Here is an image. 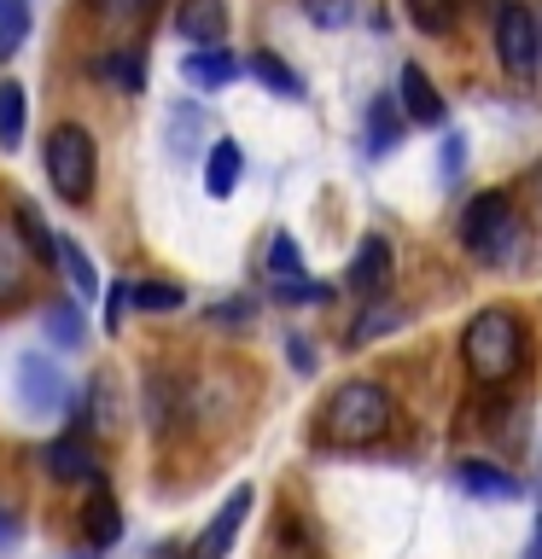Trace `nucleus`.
I'll list each match as a JSON object with an SVG mask.
<instances>
[{
    "instance_id": "nucleus-1",
    "label": "nucleus",
    "mask_w": 542,
    "mask_h": 559,
    "mask_svg": "<svg viewBox=\"0 0 542 559\" xmlns=\"http://www.w3.org/2000/svg\"><path fill=\"white\" fill-rule=\"evenodd\" d=\"M461 361H467V373L479 391H502V384L519 379V367H525V321L502 304L479 309L461 332Z\"/></svg>"
},
{
    "instance_id": "nucleus-2",
    "label": "nucleus",
    "mask_w": 542,
    "mask_h": 559,
    "mask_svg": "<svg viewBox=\"0 0 542 559\" xmlns=\"http://www.w3.org/2000/svg\"><path fill=\"white\" fill-rule=\"evenodd\" d=\"M391 426H397V396L385 391V384H374V379L339 384V391L327 396V408H321V437L339 443V449H367V443H379Z\"/></svg>"
},
{
    "instance_id": "nucleus-3",
    "label": "nucleus",
    "mask_w": 542,
    "mask_h": 559,
    "mask_svg": "<svg viewBox=\"0 0 542 559\" xmlns=\"http://www.w3.org/2000/svg\"><path fill=\"white\" fill-rule=\"evenodd\" d=\"M94 175H99V157H94V134L82 122H59L47 134V181L64 204H87L94 192Z\"/></svg>"
},
{
    "instance_id": "nucleus-4",
    "label": "nucleus",
    "mask_w": 542,
    "mask_h": 559,
    "mask_svg": "<svg viewBox=\"0 0 542 559\" xmlns=\"http://www.w3.org/2000/svg\"><path fill=\"white\" fill-rule=\"evenodd\" d=\"M461 239L479 262H507L519 251V210L507 192H479L461 216Z\"/></svg>"
},
{
    "instance_id": "nucleus-5",
    "label": "nucleus",
    "mask_w": 542,
    "mask_h": 559,
    "mask_svg": "<svg viewBox=\"0 0 542 559\" xmlns=\"http://www.w3.org/2000/svg\"><path fill=\"white\" fill-rule=\"evenodd\" d=\"M496 59L514 82H537L542 70V29L525 0H507V7L496 12Z\"/></svg>"
},
{
    "instance_id": "nucleus-6",
    "label": "nucleus",
    "mask_w": 542,
    "mask_h": 559,
    "mask_svg": "<svg viewBox=\"0 0 542 559\" xmlns=\"http://www.w3.org/2000/svg\"><path fill=\"white\" fill-rule=\"evenodd\" d=\"M17 408L30 419H52L59 408H70V379L64 367L42 356V349H30V356H17Z\"/></svg>"
},
{
    "instance_id": "nucleus-7",
    "label": "nucleus",
    "mask_w": 542,
    "mask_h": 559,
    "mask_svg": "<svg viewBox=\"0 0 542 559\" xmlns=\"http://www.w3.org/2000/svg\"><path fill=\"white\" fill-rule=\"evenodd\" d=\"M42 461H47L52 478H64V484H99V454H94V443H87L82 431L59 437V443H47Z\"/></svg>"
},
{
    "instance_id": "nucleus-8",
    "label": "nucleus",
    "mask_w": 542,
    "mask_h": 559,
    "mask_svg": "<svg viewBox=\"0 0 542 559\" xmlns=\"http://www.w3.org/2000/svg\"><path fill=\"white\" fill-rule=\"evenodd\" d=\"M251 501H257V489H251V484H239L234 496H227V501L216 507V519H210V531L199 536V559H222L227 548H234V536H239L245 513H251Z\"/></svg>"
},
{
    "instance_id": "nucleus-9",
    "label": "nucleus",
    "mask_w": 542,
    "mask_h": 559,
    "mask_svg": "<svg viewBox=\"0 0 542 559\" xmlns=\"http://www.w3.org/2000/svg\"><path fill=\"white\" fill-rule=\"evenodd\" d=\"M397 99H402V117L420 122V129H437V122H444V94L432 87V76H426L420 64H402Z\"/></svg>"
},
{
    "instance_id": "nucleus-10",
    "label": "nucleus",
    "mask_w": 542,
    "mask_h": 559,
    "mask_svg": "<svg viewBox=\"0 0 542 559\" xmlns=\"http://www.w3.org/2000/svg\"><path fill=\"white\" fill-rule=\"evenodd\" d=\"M344 286H350V292H362V297H379L385 286H391V245H385L379 234L356 245V257H350Z\"/></svg>"
},
{
    "instance_id": "nucleus-11",
    "label": "nucleus",
    "mask_w": 542,
    "mask_h": 559,
    "mask_svg": "<svg viewBox=\"0 0 542 559\" xmlns=\"http://www.w3.org/2000/svg\"><path fill=\"white\" fill-rule=\"evenodd\" d=\"M175 29H181L192 47H222L227 41V7L222 0H181V7H175Z\"/></svg>"
},
{
    "instance_id": "nucleus-12",
    "label": "nucleus",
    "mask_w": 542,
    "mask_h": 559,
    "mask_svg": "<svg viewBox=\"0 0 542 559\" xmlns=\"http://www.w3.org/2000/svg\"><path fill=\"white\" fill-rule=\"evenodd\" d=\"M30 286V245L17 234V222H0V304L24 297Z\"/></svg>"
},
{
    "instance_id": "nucleus-13",
    "label": "nucleus",
    "mask_w": 542,
    "mask_h": 559,
    "mask_svg": "<svg viewBox=\"0 0 542 559\" xmlns=\"http://www.w3.org/2000/svg\"><path fill=\"white\" fill-rule=\"evenodd\" d=\"M455 484L479 501H514L519 496V478L507 466H490V461H461L455 466Z\"/></svg>"
},
{
    "instance_id": "nucleus-14",
    "label": "nucleus",
    "mask_w": 542,
    "mask_h": 559,
    "mask_svg": "<svg viewBox=\"0 0 542 559\" xmlns=\"http://www.w3.org/2000/svg\"><path fill=\"white\" fill-rule=\"evenodd\" d=\"M239 169H245V157L234 140H216V146L204 152V192L210 199H227V192L239 187Z\"/></svg>"
},
{
    "instance_id": "nucleus-15",
    "label": "nucleus",
    "mask_w": 542,
    "mask_h": 559,
    "mask_svg": "<svg viewBox=\"0 0 542 559\" xmlns=\"http://www.w3.org/2000/svg\"><path fill=\"white\" fill-rule=\"evenodd\" d=\"M82 531H87V548H111V542L122 536V513L99 484H94V501L82 507Z\"/></svg>"
},
{
    "instance_id": "nucleus-16",
    "label": "nucleus",
    "mask_w": 542,
    "mask_h": 559,
    "mask_svg": "<svg viewBox=\"0 0 542 559\" xmlns=\"http://www.w3.org/2000/svg\"><path fill=\"white\" fill-rule=\"evenodd\" d=\"M181 76L192 87H227V82L239 76V64L227 59L222 47H204V52H187V59H181Z\"/></svg>"
},
{
    "instance_id": "nucleus-17",
    "label": "nucleus",
    "mask_w": 542,
    "mask_h": 559,
    "mask_svg": "<svg viewBox=\"0 0 542 559\" xmlns=\"http://www.w3.org/2000/svg\"><path fill=\"white\" fill-rule=\"evenodd\" d=\"M402 12L420 35H449L455 17H461V0H402Z\"/></svg>"
},
{
    "instance_id": "nucleus-18",
    "label": "nucleus",
    "mask_w": 542,
    "mask_h": 559,
    "mask_svg": "<svg viewBox=\"0 0 542 559\" xmlns=\"http://www.w3.org/2000/svg\"><path fill=\"white\" fill-rule=\"evenodd\" d=\"M251 76L269 87V94H280V99H304V76H297L292 64H280L274 52H251Z\"/></svg>"
},
{
    "instance_id": "nucleus-19",
    "label": "nucleus",
    "mask_w": 542,
    "mask_h": 559,
    "mask_svg": "<svg viewBox=\"0 0 542 559\" xmlns=\"http://www.w3.org/2000/svg\"><path fill=\"white\" fill-rule=\"evenodd\" d=\"M397 140H402V111L391 99H374V105H367V152L385 157Z\"/></svg>"
},
{
    "instance_id": "nucleus-20",
    "label": "nucleus",
    "mask_w": 542,
    "mask_h": 559,
    "mask_svg": "<svg viewBox=\"0 0 542 559\" xmlns=\"http://www.w3.org/2000/svg\"><path fill=\"white\" fill-rule=\"evenodd\" d=\"M52 262H59V269H64V280H70V292H76L82 304H87V297L99 292V274H94V262H87V251H82L76 239H59V257H52Z\"/></svg>"
},
{
    "instance_id": "nucleus-21",
    "label": "nucleus",
    "mask_w": 542,
    "mask_h": 559,
    "mask_svg": "<svg viewBox=\"0 0 542 559\" xmlns=\"http://www.w3.org/2000/svg\"><path fill=\"white\" fill-rule=\"evenodd\" d=\"M204 140V111L199 105H169V152L175 157H192Z\"/></svg>"
},
{
    "instance_id": "nucleus-22",
    "label": "nucleus",
    "mask_w": 542,
    "mask_h": 559,
    "mask_svg": "<svg viewBox=\"0 0 542 559\" xmlns=\"http://www.w3.org/2000/svg\"><path fill=\"white\" fill-rule=\"evenodd\" d=\"M24 122H30L24 87H17V82H0V146H7V152H17V140H24Z\"/></svg>"
},
{
    "instance_id": "nucleus-23",
    "label": "nucleus",
    "mask_w": 542,
    "mask_h": 559,
    "mask_svg": "<svg viewBox=\"0 0 542 559\" xmlns=\"http://www.w3.org/2000/svg\"><path fill=\"white\" fill-rule=\"evenodd\" d=\"M30 35V0H0V59H12Z\"/></svg>"
},
{
    "instance_id": "nucleus-24",
    "label": "nucleus",
    "mask_w": 542,
    "mask_h": 559,
    "mask_svg": "<svg viewBox=\"0 0 542 559\" xmlns=\"http://www.w3.org/2000/svg\"><path fill=\"white\" fill-rule=\"evenodd\" d=\"M152 7L157 0H87V12H94L99 24H111V29H134Z\"/></svg>"
},
{
    "instance_id": "nucleus-25",
    "label": "nucleus",
    "mask_w": 542,
    "mask_h": 559,
    "mask_svg": "<svg viewBox=\"0 0 542 559\" xmlns=\"http://www.w3.org/2000/svg\"><path fill=\"white\" fill-rule=\"evenodd\" d=\"M47 338L59 344V349H82V344H87L82 309H64V304H52V309H47Z\"/></svg>"
},
{
    "instance_id": "nucleus-26",
    "label": "nucleus",
    "mask_w": 542,
    "mask_h": 559,
    "mask_svg": "<svg viewBox=\"0 0 542 559\" xmlns=\"http://www.w3.org/2000/svg\"><path fill=\"white\" fill-rule=\"evenodd\" d=\"M17 227H24V245H30V257H42V262H52V257H59V239L47 234V222H42V210H35V204H17Z\"/></svg>"
},
{
    "instance_id": "nucleus-27",
    "label": "nucleus",
    "mask_w": 542,
    "mask_h": 559,
    "mask_svg": "<svg viewBox=\"0 0 542 559\" xmlns=\"http://www.w3.org/2000/svg\"><path fill=\"white\" fill-rule=\"evenodd\" d=\"M99 76H111L122 94H140L146 87V70H140V52H111V59L99 64Z\"/></svg>"
},
{
    "instance_id": "nucleus-28",
    "label": "nucleus",
    "mask_w": 542,
    "mask_h": 559,
    "mask_svg": "<svg viewBox=\"0 0 542 559\" xmlns=\"http://www.w3.org/2000/svg\"><path fill=\"white\" fill-rule=\"evenodd\" d=\"M304 17L315 29H344L356 17V0H304Z\"/></svg>"
},
{
    "instance_id": "nucleus-29",
    "label": "nucleus",
    "mask_w": 542,
    "mask_h": 559,
    "mask_svg": "<svg viewBox=\"0 0 542 559\" xmlns=\"http://www.w3.org/2000/svg\"><path fill=\"white\" fill-rule=\"evenodd\" d=\"M269 274H274V280L304 274V257H297V239H292V234H274V245H269Z\"/></svg>"
},
{
    "instance_id": "nucleus-30",
    "label": "nucleus",
    "mask_w": 542,
    "mask_h": 559,
    "mask_svg": "<svg viewBox=\"0 0 542 559\" xmlns=\"http://www.w3.org/2000/svg\"><path fill=\"white\" fill-rule=\"evenodd\" d=\"M129 297H134L140 309H152V314H157V309H181V286H157V280H146V286H134Z\"/></svg>"
},
{
    "instance_id": "nucleus-31",
    "label": "nucleus",
    "mask_w": 542,
    "mask_h": 559,
    "mask_svg": "<svg viewBox=\"0 0 542 559\" xmlns=\"http://www.w3.org/2000/svg\"><path fill=\"white\" fill-rule=\"evenodd\" d=\"M391 326H397V309H367L356 321V332H350V344H367V338H379V332H391Z\"/></svg>"
},
{
    "instance_id": "nucleus-32",
    "label": "nucleus",
    "mask_w": 542,
    "mask_h": 559,
    "mask_svg": "<svg viewBox=\"0 0 542 559\" xmlns=\"http://www.w3.org/2000/svg\"><path fill=\"white\" fill-rule=\"evenodd\" d=\"M280 297L286 304H327V286H304V274H292V280H280Z\"/></svg>"
},
{
    "instance_id": "nucleus-33",
    "label": "nucleus",
    "mask_w": 542,
    "mask_h": 559,
    "mask_svg": "<svg viewBox=\"0 0 542 559\" xmlns=\"http://www.w3.org/2000/svg\"><path fill=\"white\" fill-rule=\"evenodd\" d=\"M461 164H467V140L449 134V140H444V181H455V175H461Z\"/></svg>"
},
{
    "instance_id": "nucleus-34",
    "label": "nucleus",
    "mask_w": 542,
    "mask_h": 559,
    "mask_svg": "<svg viewBox=\"0 0 542 559\" xmlns=\"http://www.w3.org/2000/svg\"><path fill=\"white\" fill-rule=\"evenodd\" d=\"M122 304H129V286H111V297H105V326L122 321Z\"/></svg>"
},
{
    "instance_id": "nucleus-35",
    "label": "nucleus",
    "mask_w": 542,
    "mask_h": 559,
    "mask_svg": "<svg viewBox=\"0 0 542 559\" xmlns=\"http://www.w3.org/2000/svg\"><path fill=\"white\" fill-rule=\"evenodd\" d=\"M210 321H251V304H216Z\"/></svg>"
},
{
    "instance_id": "nucleus-36",
    "label": "nucleus",
    "mask_w": 542,
    "mask_h": 559,
    "mask_svg": "<svg viewBox=\"0 0 542 559\" xmlns=\"http://www.w3.org/2000/svg\"><path fill=\"white\" fill-rule=\"evenodd\" d=\"M12 542H17V513L0 507V548H12Z\"/></svg>"
},
{
    "instance_id": "nucleus-37",
    "label": "nucleus",
    "mask_w": 542,
    "mask_h": 559,
    "mask_svg": "<svg viewBox=\"0 0 542 559\" xmlns=\"http://www.w3.org/2000/svg\"><path fill=\"white\" fill-rule=\"evenodd\" d=\"M519 559H542V519L531 524V542H525V554Z\"/></svg>"
}]
</instances>
